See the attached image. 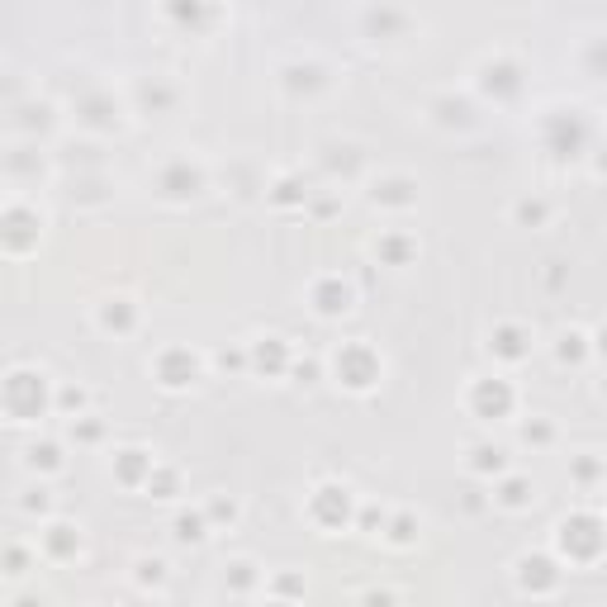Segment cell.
<instances>
[{"label": "cell", "mask_w": 607, "mask_h": 607, "mask_svg": "<svg viewBox=\"0 0 607 607\" xmlns=\"http://www.w3.org/2000/svg\"><path fill=\"white\" fill-rule=\"evenodd\" d=\"M205 517H209V527H224V522L238 517V503H233V498H209L205 503Z\"/></svg>", "instance_id": "32"}, {"label": "cell", "mask_w": 607, "mask_h": 607, "mask_svg": "<svg viewBox=\"0 0 607 607\" xmlns=\"http://www.w3.org/2000/svg\"><path fill=\"white\" fill-rule=\"evenodd\" d=\"M488 351H494L498 361H522L532 351V337L522 323H498L494 332H488Z\"/></svg>", "instance_id": "12"}, {"label": "cell", "mask_w": 607, "mask_h": 607, "mask_svg": "<svg viewBox=\"0 0 607 607\" xmlns=\"http://www.w3.org/2000/svg\"><path fill=\"white\" fill-rule=\"evenodd\" d=\"M48 403H57L53 394H48V375L43 370H10L5 375V413L10 423H39V418L48 413Z\"/></svg>", "instance_id": "1"}, {"label": "cell", "mask_w": 607, "mask_h": 607, "mask_svg": "<svg viewBox=\"0 0 607 607\" xmlns=\"http://www.w3.org/2000/svg\"><path fill=\"white\" fill-rule=\"evenodd\" d=\"M24 465L29 470H43V475H53V470H62V446L57 442H33L24 451Z\"/></svg>", "instance_id": "22"}, {"label": "cell", "mask_w": 607, "mask_h": 607, "mask_svg": "<svg viewBox=\"0 0 607 607\" xmlns=\"http://www.w3.org/2000/svg\"><path fill=\"white\" fill-rule=\"evenodd\" d=\"M375 251H380V261H384V266H409L418 247H413V238H403V233H384Z\"/></svg>", "instance_id": "21"}, {"label": "cell", "mask_w": 607, "mask_h": 607, "mask_svg": "<svg viewBox=\"0 0 607 607\" xmlns=\"http://www.w3.org/2000/svg\"><path fill=\"white\" fill-rule=\"evenodd\" d=\"M513 384L508 380H475L470 384V409L475 418H508L513 413Z\"/></svg>", "instance_id": "8"}, {"label": "cell", "mask_w": 607, "mask_h": 607, "mask_svg": "<svg viewBox=\"0 0 607 607\" xmlns=\"http://www.w3.org/2000/svg\"><path fill=\"white\" fill-rule=\"evenodd\" d=\"M57 409L72 413V418H81V409H86V390H81V384H66V390H57Z\"/></svg>", "instance_id": "33"}, {"label": "cell", "mask_w": 607, "mask_h": 607, "mask_svg": "<svg viewBox=\"0 0 607 607\" xmlns=\"http://www.w3.org/2000/svg\"><path fill=\"white\" fill-rule=\"evenodd\" d=\"M266 607H295V603H285V598H276V603H266Z\"/></svg>", "instance_id": "49"}, {"label": "cell", "mask_w": 607, "mask_h": 607, "mask_svg": "<svg viewBox=\"0 0 607 607\" xmlns=\"http://www.w3.org/2000/svg\"><path fill=\"white\" fill-rule=\"evenodd\" d=\"M14 607H39V603H33V598H20V603H14Z\"/></svg>", "instance_id": "48"}, {"label": "cell", "mask_w": 607, "mask_h": 607, "mask_svg": "<svg viewBox=\"0 0 607 607\" xmlns=\"http://www.w3.org/2000/svg\"><path fill=\"white\" fill-rule=\"evenodd\" d=\"M365 607H394V594H380L375 588V594H365Z\"/></svg>", "instance_id": "44"}, {"label": "cell", "mask_w": 607, "mask_h": 607, "mask_svg": "<svg viewBox=\"0 0 607 607\" xmlns=\"http://www.w3.org/2000/svg\"><path fill=\"white\" fill-rule=\"evenodd\" d=\"M176 484H180L176 470L157 465V470H152V479H147V494H152V498H172V494H176Z\"/></svg>", "instance_id": "29"}, {"label": "cell", "mask_w": 607, "mask_h": 607, "mask_svg": "<svg viewBox=\"0 0 607 607\" xmlns=\"http://www.w3.org/2000/svg\"><path fill=\"white\" fill-rule=\"evenodd\" d=\"M166 579V560H138V584H152L157 588Z\"/></svg>", "instance_id": "38"}, {"label": "cell", "mask_w": 607, "mask_h": 607, "mask_svg": "<svg viewBox=\"0 0 607 607\" xmlns=\"http://www.w3.org/2000/svg\"><path fill=\"white\" fill-rule=\"evenodd\" d=\"M285 86H290V91H318V86H323V66H318V62L285 66Z\"/></svg>", "instance_id": "24"}, {"label": "cell", "mask_w": 607, "mask_h": 607, "mask_svg": "<svg viewBox=\"0 0 607 607\" xmlns=\"http://www.w3.org/2000/svg\"><path fill=\"white\" fill-rule=\"evenodd\" d=\"M0 224H5V228H0V238H5V251H10V257H24L29 247H39V228H43L39 209H29V205H20V199H14Z\"/></svg>", "instance_id": "4"}, {"label": "cell", "mask_w": 607, "mask_h": 607, "mask_svg": "<svg viewBox=\"0 0 607 607\" xmlns=\"http://www.w3.org/2000/svg\"><path fill=\"white\" fill-rule=\"evenodd\" d=\"M555 546H560V555L569 565H594L607 546L603 517L598 513H569L560 527H555Z\"/></svg>", "instance_id": "2"}, {"label": "cell", "mask_w": 607, "mask_h": 607, "mask_svg": "<svg viewBox=\"0 0 607 607\" xmlns=\"http://www.w3.org/2000/svg\"><path fill=\"white\" fill-rule=\"evenodd\" d=\"M152 470H157V461H152L147 451H138V446H128V451L114 455V479H119L124 488H147Z\"/></svg>", "instance_id": "11"}, {"label": "cell", "mask_w": 607, "mask_h": 607, "mask_svg": "<svg viewBox=\"0 0 607 607\" xmlns=\"http://www.w3.org/2000/svg\"><path fill=\"white\" fill-rule=\"evenodd\" d=\"M517 584L527 588V594H550V588L560 584V565H555L550 555H522L517 560Z\"/></svg>", "instance_id": "10"}, {"label": "cell", "mask_w": 607, "mask_h": 607, "mask_svg": "<svg viewBox=\"0 0 607 607\" xmlns=\"http://www.w3.org/2000/svg\"><path fill=\"white\" fill-rule=\"evenodd\" d=\"M546 138H550V152L569 157V152L584 143V119H579L575 110H569V114H555V119L546 124Z\"/></svg>", "instance_id": "15"}, {"label": "cell", "mask_w": 607, "mask_h": 607, "mask_svg": "<svg viewBox=\"0 0 607 607\" xmlns=\"http://www.w3.org/2000/svg\"><path fill=\"white\" fill-rule=\"evenodd\" d=\"M138 100H143L147 110H166V105L176 100V91L166 86V81H143V86H138Z\"/></svg>", "instance_id": "27"}, {"label": "cell", "mask_w": 607, "mask_h": 607, "mask_svg": "<svg viewBox=\"0 0 607 607\" xmlns=\"http://www.w3.org/2000/svg\"><path fill=\"white\" fill-rule=\"evenodd\" d=\"M361 527H365V532H370V527H384V513H375V508H365V513H361Z\"/></svg>", "instance_id": "45"}, {"label": "cell", "mask_w": 607, "mask_h": 607, "mask_svg": "<svg viewBox=\"0 0 607 607\" xmlns=\"http://www.w3.org/2000/svg\"><path fill=\"white\" fill-rule=\"evenodd\" d=\"M199 190H205V172H199V166H190L185 157L166 162L162 172H157V195H162V199H195Z\"/></svg>", "instance_id": "7"}, {"label": "cell", "mask_w": 607, "mask_h": 607, "mask_svg": "<svg viewBox=\"0 0 607 607\" xmlns=\"http://www.w3.org/2000/svg\"><path fill=\"white\" fill-rule=\"evenodd\" d=\"M100 432H105V427L91 423V418H76V423H72V436H76V442H100Z\"/></svg>", "instance_id": "39"}, {"label": "cell", "mask_w": 607, "mask_h": 607, "mask_svg": "<svg viewBox=\"0 0 607 607\" xmlns=\"http://www.w3.org/2000/svg\"><path fill=\"white\" fill-rule=\"evenodd\" d=\"M95 323L105 328V332H114V337H124V332H133L138 328V309H133V299H105L100 304V313H95Z\"/></svg>", "instance_id": "17"}, {"label": "cell", "mask_w": 607, "mask_h": 607, "mask_svg": "<svg viewBox=\"0 0 607 607\" xmlns=\"http://www.w3.org/2000/svg\"><path fill=\"white\" fill-rule=\"evenodd\" d=\"M390 541H394V546H413V541H418V517H413V513L390 517Z\"/></svg>", "instance_id": "28"}, {"label": "cell", "mask_w": 607, "mask_h": 607, "mask_svg": "<svg viewBox=\"0 0 607 607\" xmlns=\"http://www.w3.org/2000/svg\"><path fill=\"white\" fill-rule=\"evenodd\" d=\"M271 199H276V205H304V199H309V190H299L295 176H280L276 190H271Z\"/></svg>", "instance_id": "31"}, {"label": "cell", "mask_w": 607, "mask_h": 607, "mask_svg": "<svg viewBox=\"0 0 607 607\" xmlns=\"http://www.w3.org/2000/svg\"><path fill=\"white\" fill-rule=\"evenodd\" d=\"M598 475H603L598 461H575V479H579V484H594Z\"/></svg>", "instance_id": "40"}, {"label": "cell", "mask_w": 607, "mask_h": 607, "mask_svg": "<svg viewBox=\"0 0 607 607\" xmlns=\"http://www.w3.org/2000/svg\"><path fill=\"white\" fill-rule=\"evenodd\" d=\"M152 370H157V380L166 384V390H185V384L199 380V356L190 347H166V351H157Z\"/></svg>", "instance_id": "6"}, {"label": "cell", "mask_w": 607, "mask_h": 607, "mask_svg": "<svg viewBox=\"0 0 607 607\" xmlns=\"http://www.w3.org/2000/svg\"><path fill=\"white\" fill-rule=\"evenodd\" d=\"M498 503H503V508H527V503H532V479L527 475H508L498 484Z\"/></svg>", "instance_id": "25"}, {"label": "cell", "mask_w": 607, "mask_h": 607, "mask_svg": "<svg viewBox=\"0 0 607 607\" xmlns=\"http://www.w3.org/2000/svg\"><path fill=\"white\" fill-rule=\"evenodd\" d=\"M470 470H475V475H503V470H508V451L479 442L475 451H470Z\"/></svg>", "instance_id": "19"}, {"label": "cell", "mask_w": 607, "mask_h": 607, "mask_svg": "<svg viewBox=\"0 0 607 607\" xmlns=\"http://www.w3.org/2000/svg\"><path fill=\"white\" fill-rule=\"evenodd\" d=\"M370 199L384 205V209H409V205H418V185L409 176H384V180H375Z\"/></svg>", "instance_id": "16"}, {"label": "cell", "mask_w": 607, "mask_h": 607, "mask_svg": "<svg viewBox=\"0 0 607 607\" xmlns=\"http://www.w3.org/2000/svg\"><path fill=\"white\" fill-rule=\"evenodd\" d=\"M479 86H484L488 95H513V91L522 86V72H517V62H508V57H494V62H484V66H479Z\"/></svg>", "instance_id": "14"}, {"label": "cell", "mask_w": 607, "mask_h": 607, "mask_svg": "<svg viewBox=\"0 0 607 607\" xmlns=\"http://www.w3.org/2000/svg\"><path fill=\"white\" fill-rule=\"evenodd\" d=\"M276 594H285V603H290L295 594H304V579H295V575H280V579H276Z\"/></svg>", "instance_id": "41"}, {"label": "cell", "mask_w": 607, "mask_h": 607, "mask_svg": "<svg viewBox=\"0 0 607 607\" xmlns=\"http://www.w3.org/2000/svg\"><path fill=\"white\" fill-rule=\"evenodd\" d=\"M309 517L318 522V527H347L351 522V488L347 484H318L313 488V498H309Z\"/></svg>", "instance_id": "5"}, {"label": "cell", "mask_w": 607, "mask_h": 607, "mask_svg": "<svg viewBox=\"0 0 607 607\" xmlns=\"http://www.w3.org/2000/svg\"><path fill=\"white\" fill-rule=\"evenodd\" d=\"M332 370H337V380L347 384V390H370V384L380 380V351L370 347V342H347L342 351H337V361H332Z\"/></svg>", "instance_id": "3"}, {"label": "cell", "mask_w": 607, "mask_h": 607, "mask_svg": "<svg viewBox=\"0 0 607 607\" xmlns=\"http://www.w3.org/2000/svg\"><path fill=\"white\" fill-rule=\"evenodd\" d=\"M603 390H607V380H603Z\"/></svg>", "instance_id": "50"}, {"label": "cell", "mask_w": 607, "mask_h": 607, "mask_svg": "<svg viewBox=\"0 0 607 607\" xmlns=\"http://www.w3.org/2000/svg\"><path fill=\"white\" fill-rule=\"evenodd\" d=\"M251 370L257 375H285L290 370V347L280 342V337H261V342H251Z\"/></svg>", "instance_id": "13"}, {"label": "cell", "mask_w": 607, "mask_h": 607, "mask_svg": "<svg viewBox=\"0 0 607 607\" xmlns=\"http://www.w3.org/2000/svg\"><path fill=\"white\" fill-rule=\"evenodd\" d=\"M76 114H81V124H91V128H110L119 110H114V100H105V95H86L76 105Z\"/></svg>", "instance_id": "20"}, {"label": "cell", "mask_w": 607, "mask_h": 607, "mask_svg": "<svg viewBox=\"0 0 607 607\" xmlns=\"http://www.w3.org/2000/svg\"><path fill=\"white\" fill-rule=\"evenodd\" d=\"M555 356H560L565 365H579L588 356V337L584 332H565L560 342H555Z\"/></svg>", "instance_id": "26"}, {"label": "cell", "mask_w": 607, "mask_h": 607, "mask_svg": "<svg viewBox=\"0 0 607 607\" xmlns=\"http://www.w3.org/2000/svg\"><path fill=\"white\" fill-rule=\"evenodd\" d=\"M20 508H24V513H48V508H53V494L39 484V488H29V494L20 498Z\"/></svg>", "instance_id": "36"}, {"label": "cell", "mask_w": 607, "mask_h": 607, "mask_svg": "<svg viewBox=\"0 0 607 607\" xmlns=\"http://www.w3.org/2000/svg\"><path fill=\"white\" fill-rule=\"evenodd\" d=\"M555 436V427L550 423H541V418H532V423H522V442H532V446H546Z\"/></svg>", "instance_id": "35"}, {"label": "cell", "mask_w": 607, "mask_h": 607, "mask_svg": "<svg viewBox=\"0 0 607 607\" xmlns=\"http://www.w3.org/2000/svg\"><path fill=\"white\" fill-rule=\"evenodd\" d=\"M228 588H238V594L257 588V565H251V560H233L228 565Z\"/></svg>", "instance_id": "30"}, {"label": "cell", "mask_w": 607, "mask_h": 607, "mask_svg": "<svg viewBox=\"0 0 607 607\" xmlns=\"http://www.w3.org/2000/svg\"><path fill=\"white\" fill-rule=\"evenodd\" d=\"M43 550L53 555V560H76V550H81V532H76V527H66V522H53V527L43 532Z\"/></svg>", "instance_id": "18"}, {"label": "cell", "mask_w": 607, "mask_h": 607, "mask_svg": "<svg viewBox=\"0 0 607 607\" xmlns=\"http://www.w3.org/2000/svg\"><path fill=\"white\" fill-rule=\"evenodd\" d=\"M594 347H598V356H607V328L598 332V342H594Z\"/></svg>", "instance_id": "46"}, {"label": "cell", "mask_w": 607, "mask_h": 607, "mask_svg": "<svg viewBox=\"0 0 607 607\" xmlns=\"http://www.w3.org/2000/svg\"><path fill=\"white\" fill-rule=\"evenodd\" d=\"M309 299H313V309L323 313V318H342L351 304H356V290H351L342 276H323V280H313Z\"/></svg>", "instance_id": "9"}, {"label": "cell", "mask_w": 607, "mask_h": 607, "mask_svg": "<svg viewBox=\"0 0 607 607\" xmlns=\"http://www.w3.org/2000/svg\"><path fill=\"white\" fill-rule=\"evenodd\" d=\"M5 575H29V550L24 546H5Z\"/></svg>", "instance_id": "37"}, {"label": "cell", "mask_w": 607, "mask_h": 607, "mask_svg": "<svg viewBox=\"0 0 607 607\" xmlns=\"http://www.w3.org/2000/svg\"><path fill=\"white\" fill-rule=\"evenodd\" d=\"M328 166H332V172H356L361 157H356V147H347V157H328Z\"/></svg>", "instance_id": "42"}, {"label": "cell", "mask_w": 607, "mask_h": 607, "mask_svg": "<svg viewBox=\"0 0 607 607\" xmlns=\"http://www.w3.org/2000/svg\"><path fill=\"white\" fill-rule=\"evenodd\" d=\"M546 199H522V205H517V224H532V228H541L546 224Z\"/></svg>", "instance_id": "34"}, {"label": "cell", "mask_w": 607, "mask_h": 607, "mask_svg": "<svg viewBox=\"0 0 607 607\" xmlns=\"http://www.w3.org/2000/svg\"><path fill=\"white\" fill-rule=\"evenodd\" d=\"M205 536H209V517H205V508L176 517V541H180V546H199Z\"/></svg>", "instance_id": "23"}, {"label": "cell", "mask_w": 607, "mask_h": 607, "mask_svg": "<svg viewBox=\"0 0 607 607\" xmlns=\"http://www.w3.org/2000/svg\"><path fill=\"white\" fill-rule=\"evenodd\" d=\"M598 172H603V176H607V147H603V152H598Z\"/></svg>", "instance_id": "47"}, {"label": "cell", "mask_w": 607, "mask_h": 607, "mask_svg": "<svg viewBox=\"0 0 607 607\" xmlns=\"http://www.w3.org/2000/svg\"><path fill=\"white\" fill-rule=\"evenodd\" d=\"M295 375H299V384H313V380H318V365H313V361H299Z\"/></svg>", "instance_id": "43"}]
</instances>
